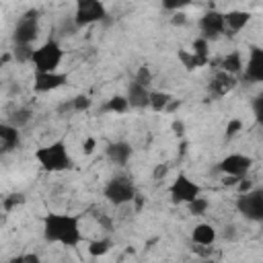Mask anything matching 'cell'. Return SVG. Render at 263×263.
<instances>
[{
  "label": "cell",
  "mask_w": 263,
  "mask_h": 263,
  "mask_svg": "<svg viewBox=\"0 0 263 263\" xmlns=\"http://www.w3.org/2000/svg\"><path fill=\"white\" fill-rule=\"evenodd\" d=\"M199 31H201V37H205L208 41L212 39H218L220 35L226 33V18H224V12L212 8V10H205L201 16H199Z\"/></svg>",
  "instance_id": "9"
},
{
  "label": "cell",
  "mask_w": 263,
  "mask_h": 263,
  "mask_svg": "<svg viewBox=\"0 0 263 263\" xmlns=\"http://www.w3.org/2000/svg\"><path fill=\"white\" fill-rule=\"evenodd\" d=\"M166 175H168V166H166V164H156V166H154V173H152L154 181H164Z\"/></svg>",
  "instance_id": "34"
},
{
  "label": "cell",
  "mask_w": 263,
  "mask_h": 263,
  "mask_svg": "<svg viewBox=\"0 0 263 263\" xmlns=\"http://www.w3.org/2000/svg\"><path fill=\"white\" fill-rule=\"evenodd\" d=\"M179 60H181V64L185 66V70H197V68H203V66H208V62H203L197 53H193L191 49H181L179 53Z\"/></svg>",
  "instance_id": "21"
},
{
  "label": "cell",
  "mask_w": 263,
  "mask_h": 263,
  "mask_svg": "<svg viewBox=\"0 0 263 263\" xmlns=\"http://www.w3.org/2000/svg\"><path fill=\"white\" fill-rule=\"evenodd\" d=\"M72 103V113H82V111H88L90 105H92V99L86 97V95H76L70 99Z\"/></svg>",
  "instance_id": "28"
},
{
  "label": "cell",
  "mask_w": 263,
  "mask_h": 263,
  "mask_svg": "<svg viewBox=\"0 0 263 263\" xmlns=\"http://www.w3.org/2000/svg\"><path fill=\"white\" fill-rule=\"evenodd\" d=\"M132 154H134V148H132L127 142H123V140L111 142V144H107V148H105V156H107L113 164H117V166H125V164L129 162Z\"/></svg>",
  "instance_id": "15"
},
{
  "label": "cell",
  "mask_w": 263,
  "mask_h": 263,
  "mask_svg": "<svg viewBox=\"0 0 263 263\" xmlns=\"http://www.w3.org/2000/svg\"><path fill=\"white\" fill-rule=\"evenodd\" d=\"M240 129H242V121L240 119H230L228 125H226V138H234Z\"/></svg>",
  "instance_id": "33"
},
{
  "label": "cell",
  "mask_w": 263,
  "mask_h": 263,
  "mask_svg": "<svg viewBox=\"0 0 263 263\" xmlns=\"http://www.w3.org/2000/svg\"><path fill=\"white\" fill-rule=\"evenodd\" d=\"M191 4H193V0H160V6L166 12H181Z\"/></svg>",
  "instance_id": "29"
},
{
  "label": "cell",
  "mask_w": 263,
  "mask_h": 263,
  "mask_svg": "<svg viewBox=\"0 0 263 263\" xmlns=\"http://www.w3.org/2000/svg\"><path fill=\"white\" fill-rule=\"evenodd\" d=\"M236 210L251 222H263V189H251L247 193H238Z\"/></svg>",
  "instance_id": "8"
},
{
  "label": "cell",
  "mask_w": 263,
  "mask_h": 263,
  "mask_svg": "<svg viewBox=\"0 0 263 263\" xmlns=\"http://www.w3.org/2000/svg\"><path fill=\"white\" fill-rule=\"evenodd\" d=\"M191 51L193 53H197L203 62H210V41L205 39V37H195L193 39V43H191Z\"/></svg>",
  "instance_id": "25"
},
{
  "label": "cell",
  "mask_w": 263,
  "mask_h": 263,
  "mask_svg": "<svg viewBox=\"0 0 263 263\" xmlns=\"http://www.w3.org/2000/svg\"><path fill=\"white\" fill-rule=\"evenodd\" d=\"M68 82L64 72H35L33 74V90L35 92H53Z\"/></svg>",
  "instance_id": "12"
},
{
  "label": "cell",
  "mask_w": 263,
  "mask_h": 263,
  "mask_svg": "<svg viewBox=\"0 0 263 263\" xmlns=\"http://www.w3.org/2000/svg\"><path fill=\"white\" fill-rule=\"evenodd\" d=\"M150 90L152 88L140 84L138 80H132L127 84V92H125V97L129 101V107L132 109H146V107H150Z\"/></svg>",
  "instance_id": "14"
},
{
  "label": "cell",
  "mask_w": 263,
  "mask_h": 263,
  "mask_svg": "<svg viewBox=\"0 0 263 263\" xmlns=\"http://www.w3.org/2000/svg\"><path fill=\"white\" fill-rule=\"evenodd\" d=\"M173 101V95L171 92H164V90H150V109L152 111H166L168 103Z\"/></svg>",
  "instance_id": "22"
},
{
  "label": "cell",
  "mask_w": 263,
  "mask_h": 263,
  "mask_svg": "<svg viewBox=\"0 0 263 263\" xmlns=\"http://www.w3.org/2000/svg\"><path fill=\"white\" fill-rule=\"evenodd\" d=\"M251 166H253V158L240 152H230L218 162V171L228 177H247Z\"/></svg>",
  "instance_id": "10"
},
{
  "label": "cell",
  "mask_w": 263,
  "mask_h": 263,
  "mask_svg": "<svg viewBox=\"0 0 263 263\" xmlns=\"http://www.w3.org/2000/svg\"><path fill=\"white\" fill-rule=\"evenodd\" d=\"M251 189H253V183H251L249 179H245V177L236 183V191H238V193H247V191H251Z\"/></svg>",
  "instance_id": "35"
},
{
  "label": "cell",
  "mask_w": 263,
  "mask_h": 263,
  "mask_svg": "<svg viewBox=\"0 0 263 263\" xmlns=\"http://www.w3.org/2000/svg\"><path fill=\"white\" fill-rule=\"evenodd\" d=\"M220 68L226 70V72H230V74H234V76H240L242 70H245V58H242V53H240V51H230V53H226V55L220 60Z\"/></svg>",
  "instance_id": "19"
},
{
  "label": "cell",
  "mask_w": 263,
  "mask_h": 263,
  "mask_svg": "<svg viewBox=\"0 0 263 263\" xmlns=\"http://www.w3.org/2000/svg\"><path fill=\"white\" fill-rule=\"evenodd\" d=\"M247 82H257L263 84V47L261 45H251L249 55L245 60V70L240 74Z\"/></svg>",
  "instance_id": "11"
},
{
  "label": "cell",
  "mask_w": 263,
  "mask_h": 263,
  "mask_svg": "<svg viewBox=\"0 0 263 263\" xmlns=\"http://www.w3.org/2000/svg\"><path fill=\"white\" fill-rule=\"evenodd\" d=\"M173 129H175V134H177V136H183V129H185L183 121H179V119H177V121L173 123Z\"/></svg>",
  "instance_id": "39"
},
{
  "label": "cell",
  "mask_w": 263,
  "mask_h": 263,
  "mask_svg": "<svg viewBox=\"0 0 263 263\" xmlns=\"http://www.w3.org/2000/svg\"><path fill=\"white\" fill-rule=\"evenodd\" d=\"M218 238V232L212 224L208 222H197L193 228H191V242L193 245H199V247H212Z\"/></svg>",
  "instance_id": "18"
},
{
  "label": "cell",
  "mask_w": 263,
  "mask_h": 263,
  "mask_svg": "<svg viewBox=\"0 0 263 263\" xmlns=\"http://www.w3.org/2000/svg\"><path fill=\"white\" fill-rule=\"evenodd\" d=\"M33 51H35V47H33V45H18V43H14L12 58H14L16 62H21V64H31Z\"/></svg>",
  "instance_id": "27"
},
{
  "label": "cell",
  "mask_w": 263,
  "mask_h": 263,
  "mask_svg": "<svg viewBox=\"0 0 263 263\" xmlns=\"http://www.w3.org/2000/svg\"><path fill=\"white\" fill-rule=\"evenodd\" d=\"M33 156L45 173H64L72 168V156L64 140H53L45 146H39Z\"/></svg>",
  "instance_id": "2"
},
{
  "label": "cell",
  "mask_w": 263,
  "mask_h": 263,
  "mask_svg": "<svg viewBox=\"0 0 263 263\" xmlns=\"http://www.w3.org/2000/svg\"><path fill=\"white\" fill-rule=\"evenodd\" d=\"M41 232L45 242L62 245L66 249H74L84 240L82 228H80V218L74 214L66 212H49L43 216L41 222Z\"/></svg>",
  "instance_id": "1"
},
{
  "label": "cell",
  "mask_w": 263,
  "mask_h": 263,
  "mask_svg": "<svg viewBox=\"0 0 263 263\" xmlns=\"http://www.w3.org/2000/svg\"><path fill=\"white\" fill-rule=\"evenodd\" d=\"M62 60H64V49H62L60 41L47 39L39 47H35L31 66L35 72H55L60 68Z\"/></svg>",
  "instance_id": "4"
},
{
  "label": "cell",
  "mask_w": 263,
  "mask_h": 263,
  "mask_svg": "<svg viewBox=\"0 0 263 263\" xmlns=\"http://www.w3.org/2000/svg\"><path fill=\"white\" fill-rule=\"evenodd\" d=\"M39 37V12L27 10L14 25L12 31V43L18 45H33V41Z\"/></svg>",
  "instance_id": "7"
},
{
  "label": "cell",
  "mask_w": 263,
  "mask_h": 263,
  "mask_svg": "<svg viewBox=\"0 0 263 263\" xmlns=\"http://www.w3.org/2000/svg\"><path fill=\"white\" fill-rule=\"evenodd\" d=\"M103 197L111 205L121 208V205H127V203H132V201L138 199V189H136L132 177H127V175H115V177H111L105 183Z\"/></svg>",
  "instance_id": "3"
},
{
  "label": "cell",
  "mask_w": 263,
  "mask_h": 263,
  "mask_svg": "<svg viewBox=\"0 0 263 263\" xmlns=\"http://www.w3.org/2000/svg\"><path fill=\"white\" fill-rule=\"evenodd\" d=\"M129 109H132V107H129V101H127L125 95H113V97H109V99L103 103V107H101L103 113H113V115H121V113H125V111H129Z\"/></svg>",
  "instance_id": "20"
},
{
  "label": "cell",
  "mask_w": 263,
  "mask_h": 263,
  "mask_svg": "<svg viewBox=\"0 0 263 263\" xmlns=\"http://www.w3.org/2000/svg\"><path fill=\"white\" fill-rule=\"evenodd\" d=\"M0 146H2V152H12L21 146V127L8 123V121H2L0 123Z\"/></svg>",
  "instance_id": "17"
},
{
  "label": "cell",
  "mask_w": 263,
  "mask_h": 263,
  "mask_svg": "<svg viewBox=\"0 0 263 263\" xmlns=\"http://www.w3.org/2000/svg\"><path fill=\"white\" fill-rule=\"evenodd\" d=\"M134 80H138L140 84H144V86H152V80H154V74H152V70L146 66V64H142L138 70H136V76H134Z\"/></svg>",
  "instance_id": "30"
},
{
  "label": "cell",
  "mask_w": 263,
  "mask_h": 263,
  "mask_svg": "<svg viewBox=\"0 0 263 263\" xmlns=\"http://www.w3.org/2000/svg\"><path fill=\"white\" fill-rule=\"evenodd\" d=\"M105 16H107V8L103 0H76L72 23L76 29H82V27L101 23Z\"/></svg>",
  "instance_id": "6"
},
{
  "label": "cell",
  "mask_w": 263,
  "mask_h": 263,
  "mask_svg": "<svg viewBox=\"0 0 263 263\" xmlns=\"http://www.w3.org/2000/svg\"><path fill=\"white\" fill-rule=\"evenodd\" d=\"M111 247H113L111 238H95L88 242V255L90 257H103L111 251Z\"/></svg>",
  "instance_id": "23"
},
{
  "label": "cell",
  "mask_w": 263,
  "mask_h": 263,
  "mask_svg": "<svg viewBox=\"0 0 263 263\" xmlns=\"http://www.w3.org/2000/svg\"><path fill=\"white\" fill-rule=\"evenodd\" d=\"M236 84H238V82H236V76L220 68V70L212 76V80H210V84H208V90H210L212 97H226L230 90H234Z\"/></svg>",
  "instance_id": "13"
},
{
  "label": "cell",
  "mask_w": 263,
  "mask_h": 263,
  "mask_svg": "<svg viewBox=\"0 0 263 263\" xmlns=\"http://www.w3.org/2000/svg\"><path fill=\"white\" fill-rule=\"evenodd\" d=\"M185 208L189 210V214H191V216H203V214L208 212V208H210V199H208V197H203V193H201L199 197H195L193 201H189Z\"/></svg>",
  "instance_id": "26"
},
{
  "label": "cell",
  "mask_w": 263,
  "mask_h": 263,
  "mask_svg": "<svg viewBox=\"0 0 263 263\" xmlns=\"http://www.w3.org/2000/svg\"><path fill=\"white\" fill-rule=\"evenodd\" d=\"M95 146H97V140H95V138H86V140H84V144H82L84 154H90V152L95 150Z\"/></svg>",
  "instance_id": "37"
},
{
  "label": "cell",
  "mask_w": 263,
  "mask_h": 263,
  "mask_svg": "<svg viewBox=\"0 0 263 263\" xmlns=\"http://www.w3.org/2000/svg\"><path fill=\"white\" fill-rule=\"evenodd\" d=\"M173 25H185L187 23V16H185V12L181 10V12H173Z\"/></svg>",
  "instance_id": "38"
},
{
  "label": "cell",
  "mask_w": 263,
  "mask_h": 263,
  "mask_svg": "<svg viewBox=\"0 0 263 263\" xmlns=\"http://www.w3.org/2000/svg\"><path fill=\"white\" fill-rule=\"evenodd\" d=\"M21 203H25V195L23 193H12V195H8V197H4L2 199V205H4V210H14L16 205H21Z\"/></svg>",
  "instance_id": "31"
},
{
  "label": "cell",
  "mask_w": 263,
  "mask_h": 263,
  "mask_svg": "<svg viewBox=\"0 0 263 263\" xmlns=\"http://www.w3.org/2000/svg\"><path fill=\"white\" fill-rule=\"evenodd\" d=\"M203 191H201V185L197 181H193L189 175L185 173H179L173 183L168 185V197L175 205H187L189 201H193L195 197H199Z\"/></svg>",
  "instance_id": "5"
},
{
  "label": "cell",
  "mask_w": 263,
  "mask_h": 263,
  "mask_svg": "<svg viewBox=\"0 0 263 263\" xmlns=\"http://www.w3.org/2000/svg\"><path fill=\"white\" fill-rule=\"evenodd\" d=\"M25 261H27V263H37L39 257H37V255H21V257H14V259H12V263H25Z\"/></svg>",
  "instance_id": "36"
},
{
  "label": "cell",
  "mask_w": 263,
  "mask_h": 263,
  "mask_svg": "<svg viewBox=\"0 0 263 263\" xmlns=\"http://www.w3.org/2000/svg\"><path fill=\"white\" fill-rule=\"evenodd\" d=\"M224 18H226V33L228 35H236L240 33L253 18V14L249 10H240V8H232V10H226L224 12Z\"/></svg>",
  "instance_id": "16"
},
{
  "label": "cell",
  "mask_w": 263,
  "mask_h": 263,
  "mask_svg": "<svg viewBox=\"0 0 263 263\" xmlns=\"http://www.w3.org/2000/svg\"><path fill=\"white\" fill-rule=\"evenodd\" d=\"M253 115H255L257 123L263 127V95L255 97V101H253Z\"/></svg>",
  "instance_id": "32"
},
{
  "label": "cell",
  "mask_w": 263,
  "mask_h": 263,
  "mask_svg": "<svg viewBox=\"0 0 263 263\" xmlns=\"http://www.w3.org/2000/svg\"><path fill=\"white\" fill-rule=\"evenodd\" d=\"M31 117H33V111H31V109H25V107H21V109L12 111V113H10V117H8L6 121L23 129V127H25V125L31 121Z\"/></svg>",
  "instance_id": "24"
}]
</instances>
